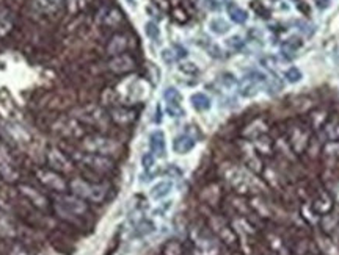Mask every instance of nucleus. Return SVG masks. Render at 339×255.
<instances>
[{
    "instance_id": "obj_8",
    "label": "nucleus",
    "mask_w": 339,
    "mask_h": 255,
    "mask_svg": "<svg viewBox=\"0 0 339 255\" xmlns=\"http://www.w3.org/2000/svg\"><path fill=\"white\" fill-rule=\"evenodd\" d=\"M267 77H265L264 74H261V72L254 71V72H250L248 75H245L241 83H239V94L242 97H253L256 93L259 91V88L262 85L267 83Z\"/></svg>"
},
{
    "instance_id": "obj_35",
    "label": "nucleus",
    "mask_w": 339,
    "mask_h": 255,
    "mask_svg": "<svg viewBox=\"0 0 339 255\" xmlns=\"http://www.w3.org/2000/svg\"><path fill=\"white\" fill-rule=\"evenodd\" d=\"M226 45L231 50H241V49H243L245 42H243V39L241 38V36H231V38H228Z\"/></svg>"
},
{
    "instance_id": "obj_32",
    "label": "nucleus",
    "mask_w": 339,
    "mask_h": 255,
    "mask_svg": "<svg viewBox=\"0 0 339 255\" xmlns=\"http://www.w3.org/2000/svg\"><path fill=\"white\" fill-rule=\"evenodd\" d=\"M301 42L298 38H291V39H288L285 44H283V53H286V55H289V53H295V50H298L300 47H301Z\"/></svg>"
},
{
    "instance_id": "obj_7",
    "label": "nucleus",
    "mask_w": 339,
    "mask_h": 255,
    "mask_svg": "<svg viewBox=\"0 0 339 255\" xmlns=\"http://www.w3.org/2000/svg\"><path fill=\"white\" fill-rule=\"evenodd\" d=\"M57 208L65 216H80L87 213V204L77 196H60L57 199Z\"/></svg>"
},
{
    "instance_id": "obj_10",
    "label": "nucleus",
    "mask_w": 339,
    "mask_h": 255,
    "mask_svg": "<svg viewBox=\"0 0 339 255\" xmlns=\"http://www.w3.org/2000/svg\"><path fill=\"white\" fill-rule=\"evenodd\" d=\"M38 179H40V182L44 186H48L52 191H57V193H63V191H66L65 180L61 179L60 172H57V171L41 169V171H38Z\"/></svg>"
},
{
    "instance_id": "obj_14",
    "label": "nucleus",
    "mask_w": 339,
    "mask_h": 255,
    "mask_svg": "<svg viewBox=\"0 0 339 255\" xmlns=\"http://www.w3.org/2000/svg\"><path fill=\"white\" fill-rule=\"evenodd\" d=\"M134 68H135V61L131 55H127V53L116 55L108 63V69L115 72V74H126V72H131Z\"/></svg>"
},
{
    "instance_id": "obj_11",
    "label": "nucleus",
    "mask_w": 339,
    "mask_h": 255,
    "mask_svg": "<svg viewBox=\"0 0 339 255\" xmlns=\"http://www.w3.org/2000/svg\"><path fill=\"white\" fill-rule=\"evenodd\" d=\"M48 161H49V166L53 171H57V172L68 174V172L72 171L71 161L66 158L65 153L60 152L58 149H49V152H48Z\"/></svg>"
},
{
    "instance_id": "obj_25",
    "label": "nucleus",
    "mask_w": 339,
    "mask_h": 255,
    "mask_svg": "<svg viewBox=\"0 0 339 255\" xmlns=\"http://www.w3.org/2000/svg\"><path fill=\"white\" fill-rule=\"evenodd\" d=\"M61 3H63V0H35L33 2L36 10L44 14H52L55 11H58Z\"/></svg>"
},
{
    "instance_id": "obj_18",
    "label": "nucleus",
    "mask_w": 339,
    "mask_h": 255,
    "mask_svg": "<svg viewBox=\"0 0 339 255\" xmlns=\"http://www.w3.org/2000/svg\"><path fill=\"white\" fill-rule=\"evenodd\" d=\"M99 22L104 24L107 27H115L118 24L123 22V13L118 10V8H104L99 14Z\"/></svg>"
},
{
    "instance_id": "obj_1",
    "label": "nucleus",
    "mask_w": 339,
    "mask_h": 255,
    "mask_svg": "<svg viewBox=\"0 0 339 255\" xmlns=\"http://www.w3.org/2000/svg\"><path fill=\"white\" fill-rule=\"evenodd\" d=\"M286 140L295 155H303L311 143V127L303 121H292L288 125Z\"/></svg>"
},
{
    "instance_id": "obj_5",
    "label": "nucleus",
    "mask_w": 339,
    "mask_h": 255,
    "mask_svg": "<svg viewBox=\"0 0 339 255\" xmlns=\"http://www.w3.org/2000/svg\"><path fill=\"white\" fill-rule=\"evenodd\" d=\"M74 116L77 121L88 124V125H93V127H99V129H104V127H107V124H108L107 113L97 105L82 107L74 113Z\"/></svg>"
},
{
    "instance_id": "obj_16",
    "label": "nucleus",
    "mask_w": 339,
    "mask_h": 255,
    "mask_svg": "<svg viewBox=\"0 0 339 255\" xmlns=\"http://www.w3.org/2000/svg\"><path fill=\"white\" fill-rule=\"evenodd\" d=\"M149 150L155 158L163 157L167 153V141H165V133L162 130H154L149 133Z\"/></svg>"
},
{
    "instance_id": "obj_36",
    "label": "nucleus",
    "mask_w": 339,
    "mask_h": 255,
    "mask_svg": "<svg viewBox=\"0 0 339 255\" xmlns=\"http://www.w3.org/2000/svg\"><path fill=\"white\" fill-rule=\"evenodd\" d=\"M163 254L165 255H182V248H181L179 243L171 241V243H168L167 246H165Z\"/></svg>"
},
{
    "instance_id": "obj_21",
    "label": "nucleus",
    "mask_w": 339,
    "mask_h": 255,
    "mask_svg": "<svg viewBox=\"0 0 339 255\" xmlns=\"http://www.w3.org/2000/svg\"><path fill=\"white\" fill-rule=\"evenodd\" d=\"M173 191V182L171 180H160L157 182L149 191V196L154 199V200H160L163 197H167L170 193Z\"/></svg>"
},
{
    "instance_id": "obj_29",
    "label": "nucleus",
    "mask_w": 339,
    "mask_h": 255,
    "mask_svg": "<svg viewBox=\"0 0 339 255\" xmlns=\"http://www.w3.org/2000/svg\"><path fill=\"white\" fill-rule=\"evenodd\" d=\"M209 27L215 35H225V33H228V30H230V25H228V22L225 19H222V17H215V19H212L209 22Z\"/></svg>"
},
{
    "instance_id": "obj_12",
    "label": "nucleus",
    "mask_w": 339,
    "mask_h": 255,
    "mask_svg": "<svg viewBox=\"0 0 339 255\" xmlns=\"http://www.w3.org/2000/svg\"><path fill=\"white\" fill-rule=\"evenodd\" d=\"M267 130H269L267 121H265L264 117H256L253 122H250L243 129L242 136L245 140H248V141H254V140L261 138V136L267 135Z\"/></svg>"
},
{
    "instance_id": "obj_15",
    "label": "nucleus",
    "mask_w": 339,
    "mask_h": 255,
    "mask_svg": "<svg viewBox=\"0 0 339 255\" xmlns=\"http://www.w3.org/2000/svg\"><path fill=\"white\" fill-rule=\"evenodd\" d=\"M137 111L131 107H115L110 110V119L118 125H129L135 121Z\"/></svg>"
},
{
    "instance_id": "obj_40",
    "label": "nucleus",
    "mask_w": 339,
    "mask_h": 255,
    "mask_svg": "<svg viewBox=\"0 0 339 255\" xmlns=\"http://www.w3.org/2000/svg\"><path fill=\"white\" fill-rule=\"evenodd\" d=\"M162 58H163V61H167V63H173L178 57H176V55H173V52H171L170 49H167V50H163V52H162Z\"/></svg>"
},
{
    "instance_id": "obj_24",
    "label": "nucleus",
    "mask_w": 339,
    "mask_h": 255,
    "mask_svg": "<svg viewBox=\"0 0 339 255\" xmlns=\"http://www.w3.org/2000/svg\"><path fill=\"white\" fill-rule=\"evenodd\" d=\"M226 13L230 16V19L236 24H245L246 19H248V13L234 2H230L226 5Z\"/></svg>"
},
{
    "instance_id": "obj_4",
    "label": "nucleus",
    "mask_w": 339,
    "mask_h": 255,
    "mask_svg": "<svg viewBox=\"0 0 339 255\" xmlns=\"http://www.w3.org/2000/svg\"><path fill=\"white\" fill-rule=\"evenodd\" d=\"M82 147H84L85 152L90 153H99V155H112V153L118 152L120 146L118 143L112 138H107V136L102 135H91L84 138V143H82Z\"/></svg>"
},
{
    "instance_id": "obj_13",
    "label": "nucleus",
    "mask_w": 339,
    "mask_h": 255,
    "mask_svg": "<svg viewBox=\"0 0 339 255\" xmlns=\"http://www.w3.org/2000/svg\"><path fill=\"white\" fill-rule=\"evenodd\" d=\"M210 225H212L214 232L218 235L220 240H223L226 244H230V246H236L237 236H236L234 230L223 219H220V218H214V219L210 221Z\"/></svg>"
},
{
    "instance_id": "obj_9",
    "label": "nucleus",
    "mask_w": 339,
    "mask_h": 255,
    "mask_svg": "<svg viewBox=\"0 0 339 255\" xmlns=\"http://www.w3.org/2000/svg\"><path fill=\"white\" fill-rule=\"evenodd\" d=\"M335 208V200L332 194L325 189H320L314 194L313 202H311V210L319 216H325L328 213H332Z\"/></svg>"
},
{
    "instance_id": "obj_38",
    "label": "nucleus",
    "mask_w": 339,
    "mask_h": 255,
    "mask_svg": "<svg viewBox=\"0 0 339 255\" xmlns=\"http://www.w3.org/2000/svg\"><path fill=\"white\" fill-rule=\"evenodd\" d=\"M142 165H143V168H145L146 171L152 169V168H154V165H155V157L152 155L151 152L145 153V155L142 157Z\"/></svg>"
},
{
    "instance_id": "obj_41",
    "label": "nucleus",
    "mask_w": 339,
    "mask_h": 255,
    "mask_svg": "<svg viewBox=\"0 0 339 255\" xmlns=\"http://www.w3.org/2000/svg\"><path fill=\"white\" fill-rule=\"evenodd\" d=\"M316 2V6L320 8V10H325V8L330 6V0H314Z\"/></svg>"
},
{
    "instance_id": "obj_39",
    "label": "nucleus",
    "mask_w": 339,
    "mask_h": 255,
    "mask_svg": "<svg viewBox=\"0 0 339 255\" xmlns=\"http://www.w3.org/2000/svg\"><path fill=\"white\" fill-rule=\"evenodd\" d=\"M179 71L184 72L187 75H196L198 74V68L194 65V63H182L179 66Z\"/></svg>"
},
{
    "instance_id": "obj_17",
    "label": "nucleus",
    "mask_w": 339,
    "mask_h": 255,
    "mask_svg": "<svg viewBox=\"0 0 339 255\" xmlns=\"http://www.w3.org/2000/svg\"><path fill=\"white\" fill-rule=\"evenodd\" d=\"M243 163H245V166L254 171V172H261L262 171V161H261V157H259V153L254 150L253 147V144H245L243 146Z\"/></svg>"
},
{
    "instance_id": "obj_33",
    "label": "nucleus",
    "mask_w": 339,
    "mask_h": 255,
    "mask_svg": "<svg viewBox=\"0 0 339 255\" xmlns=\"http://www.w3.org/2000/svg\"><path fill=\"white\" fill-rule=\"evenodd\" d=\"M145 33L146 36H148L149 39L152 41H157L159 39V36H160V30H159V27L155 22H146L145 25Z\"/></svg>"
},
{
    "instance_id": "obj_31",
    "label": "nucleus",
    "mask_w": 339,
    "mask_h": 255,
    "mask_svg": "<svg viewBox=\"0 0 339 255\" xmlns=\"http://www.w3.org/2000/svg\"><path fill=\"white\" fill-rule=\"evenodd\" d=\"M163 99L167 104H181L182 96L176 88H167L163 93Z\"/></svg>"
},
{
    "instance_id": "obj_30",
    "label": "nucleus",
    "mask_w": 339,
    "mask_h": 255,
    "mask_svg": "<svg viewBox=\"0 0 339 255\" xmlns=\"http://www.w3.org/2000/svg\"><path fill=\"white\" fill-rule=\"evenodd\" d=\"M322 153L330 160L339 158V143L338 141H327V144L322 149Z\"/></svg>"
},
{
    "instance_id": "obj_2",
    "label": "nucleus",
    "mask_w": 339,
    "mask_h": 255,
    "mask_svg": "<svg viewBox=\"0 0 339 255\" xmlns=\"http://www.w3.org/2000/svg\"><path fill=\"white\" fill-rule=\"evenodd\" d=\"M72 194L84 199V200H91V202H102V200L107 197L108 188L105 185L100 183H90V182L84 180V179H74L69 183Z\"/></svg>"
},
{
    "instance_id": "obj_27",
    "label": "nucleus",
    "mask_w": 339,
    "mask_h": 255,
    "mask_svg": "<svg viewBox=\"0 0 339 255\" xmlns=\"http://www.w3.org/2000/svg\"><path fill=\"white\" fill-rule=\"evenodd\" d=\"M190 104H192V107H194L196 111H207L209 108L212 107V102H210L209 96L204 94V93H195V94H192Z\"/></svg>"
},
{
    "instance_id": "obj_19",
    "label": "nucleus",
    "mask_w": 339,
    "mask_h": 255,
    "mask_svg": "<svg viewBox=\"0 0 339 255\" xmlns=\"http://www.w3.org/2000/svg\"><path fill=\"white\" fill-rule=\"evenodd\" d=\"M195 138H192L190 135H179L176 136L175 140H173V150H175L176 153H179V155H186V153H189L192 149L195 147Z\"/></svg>"
},
{
    "instance_id": "obj_22",
    "label": "nucleus",
    "mask_w": 339,
    "mask_h": 255,
    "mask_svg": "<svg viewBox=\"0 0 339 255\" xmlns=\"http://www.w3.org/2000/svg\"><path fill=\"white\" fill-rule=\"evenodd\" d=\"M328 119H330L328 111L322 110V108H317V110L311 111L309 114V127L313 130H322Z\"/></svg>"
},
{
    "instance_id": "obj_28",
    "label": "nucleus",
    "mask_w": 339,
    "mask_h": 255,
    "mask_svg": "<svg viewBox=\"0 0 339 255\" xmlns=\"http://www.w3.org/2000/svg\"><path fill=\"white\" fill-rule=\"evenodd\" d=\"M0 174L6 177L8 180H14L16 177V171L11 165V161L3 155V152H0Z\"/></svg>"
},
{
    "instance_id": "obj_34",
    "label": "nucleus",
    "mask_w": 339,
    "mask_h": 255,
    "mask_svg": "<svg viewBox=\"0 0 339 255\" xmlns=\"http://www.w3.org/2000/svg\"><path fill=\"white\" fill-rule=\"evenodd\" d=\"M285 77L288 78V81H291V83H297V81L301 80V72L298 68H289L286 72H285Z\"/></svg>"
},
{
    "instance_id": "obj_37",
    "label": "nucleus",
    "mask_w": 339,
    "mask_h": 255,
    "mask_svg": "<svg viewBox=\"0 0 339 255\" xmlns=\"http://www.w3.org/2000/svg\"><path fill=\"white\" fill-rule=\"evenodd\" d=\"M251 8L254 10V13L258 14V16H261V17H269V11H267V8H265V5L264 3H261L259 0H253L251 2Z\"/></svg>"
},
{
    "instance_id": "obj_20",
    "label": "nucleus",
    "mask_w": 339,
    "mask_h": 255,
    "mask_svg": "<svg viewBox=\"0 0 339 255\" xmlns=\"http://www.w3.org/2000/svg\"><path fill=\"white\" fill-rule=\"evenodd\" d=\"M253 147H254L256 152L259 153V155H264V157H270L272 153L275 152V144H273V141L269 138L267 135H264V136H261V138L254 140L253 141Z\"/></svg>"
},
{
    "instance_id": "obj_23",
    "label": "nucleus",
    "mask_w": 339,
    "mask_h": 255,
    "mask_svg": "<svg viewBox=\"0 0 339 255\" xmlns=\"http://www.w3.org/2000/svg\"><path fill=\"white\" fill-rule=\"evenodd\" d=\"M126 49H127V38H126V36L115 35L112 38V41L108 42L107 52H108V55L116 57V55H121V53H124Z\"/></svg>"
},
{
    "instance_id": "obj_6",
    "label": "nucleus",
    "mask_w": 339,
    "mask_h": 255,
    "mask_svg": "<svg viewBox=\"0 0 339 255\" xmlns=\"http://www.w3.org/2000/svg\"><path fill=\"white\" fill-rule=\"evenodd\" d=\"M77 160L82 163V165H85L88 169L95 171V172H100V174H104V172H110L113 169L115 163L113 160H110L105 155H99V153H79Z\"/></svg>"
},
{
    "instance_id": "obj_26",
    "label": "nucleus",
    "mask_w": 339,
    "mask_h": 255,
    "mask_svg": "<svg viewBox=\"0 0 339 255\" xmlns=\"http://www.w3.org/2000/svg\"><path fill=\"white\" fill-rule=\"evenodd\" d=\"M324 136L327 141H338L339 143V119L338 117H330L327 124L324 125Z\"/></svg>"
},
{
    "instance_id": "obj_3",
    "label": "nucleus",
    "mask_w": 339,
    "mask_h": 255,
    "mask_svg": "<svg viewBox=\"0 0 339 255\" xmlns=\"http://www.w3.org/2000/svg\"><path fill=\"white\" fill-rule=\"evenodd\" d=\"M225 177L226 182L230 183L237 193L241 194H246V193H251V191L258 189V180L253 177L251 172L245 171L242 168H237V166H230L225 172Z\"/></svg>"
}]
</instances>
